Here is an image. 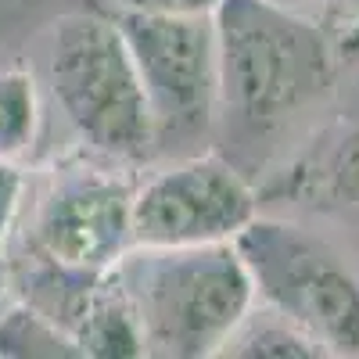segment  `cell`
<instances>
[{"mask_svg": "<svg viewBox=\"0 0 359 359\" xmlns=\"http://www.w3.org/2000/svg\"><path fill=\"white\" fill-rule=\"evenodd\" d=\"M155 359H212L255 306L252 277L233 241L147 248L133 245L111 266Z\"/></svg>", "mask_w": 359, "mask_h": 359, "instance_id": "obj_1", "label": "cell"}, {"mask_svg": "<svg viewBox=\"0 0 359 359\" xmlns=\"http://www.w3.org/2000/svg\"><path fill=\"white\" fill-rule=\"evenodd\" d=\"M133 191L104 169H54L40 187L22 248L29 291L22 302L43 309L69 331V320L101 277L133 248Z\"/></svg>", "mask_w": 359, "mask_h": 359, "instance_id": "obj_2", "label": "cell"}, {"mask_svg": "<svg viewBox=\"0 0 359 359\" xmlns=\"http://www.w3.org/2000/svg\"><path fill=\"white\" fill-rule=\"evenodd\" d=\"M219 104L248 123H273L334 79L338 43L287 0H219L212 11Z\"/></svg>", "mask_w": 359, "mask_h": 359, "instance_id": "obj_3", "label": "cell"}, {"mask_svg": "<svg viewBox=\"0 0 359 359\" xmlns=\"http://www.w3.org/2000/svg\"><path fill=\"white\" fill-rule=\"evenodd\" d=\"M47 79L57 108L94 151L137 162L158 140L144 83L115 18L97 11L57 18L47 47Z\"/></svg>", "mask_w": 359, "mask_h": 359, "instance_id": "obj_4", "label": "cell"}, {"mask_svg": "<svg viewBox=\"0 0 359 359\" xmlns=\"http://www.w3.org/2000/svg\"><path fill=\"white\" fill-rule=\"evenodd\" d=\"M233 248L255 302L302 327L323 355L359 359V277L331 245L294 223L255 216Z\"/></svg>", "mask_w": 359, "mask_h": 359, "instance_id": "obj_5", "label": "cell"}, {"mask_svg": "<svg viewBox=\"0 0 359 359\" xmlns=\"http://www.w3.org/2000/svg\"><path fill=\"white\" fill-rule=\"evenodd\" d=\"M147 104L155 133L201 130L219 104V62L212 15L115 11Z\"/></svg>", "mask_w": 359, "mask_h": 359, "instance_id": "obj_6", "label": "cell"}, {"mask_svg": "<svg viewBox=\"0 0 359 359\" xmlns=\"http://www.w3.org/2000/svg\"><path fill=\"white\" fill-rule=\"evenodd\" d=\"M255 216L259 201L248 180L219 155H194L133 191V245H223Z\"/></svg>", "mask_w": 359, "mask_h": 359, "instance_id": "obj_7", "label": "cell"}, {"mask_svg": "<svg viewBox=\"0 0 359 359\" xmlns=\"http://www.w3.org/2000/svg\"><path fill=\"white\" fill-rule=\"evenodd\" d=\"M69 334L83 355H97V359H140L144 355L140 327L133 320L126 294L111 280V273L86 291V298L69 320Z\"/></svg>", "mask_w": 359, "mask_h": 359, "instance_id": "obj_8", "label": "cell"}, {"mask_svg": "<svg viewBox=\"0 0 359 359\" xmlns=\"http://www.w3.org/2000/svg\"><path fill=\"white\" fill-rule=\"evenodd\" d=\"M219 355L233 359H323V348L291 320L255 302L248 316L237 323V331L223 345Z\"/></svg>", "mask_w": 359, "mask_h": 359, "instance_id": "obj_9", "label": "cell"}, {"mask_svg": "<svg viewBox=\"0 0 359 359\" xmlns=\"http://www.w3.org/2000/svg\"><path fill=\"white\" fill-rule=\"evenodd\" d=\"M0 355L69 359V355H83V352L57 320H50L47 313H40L29 302H18V306L0 309Z\"/></svg>", "mask_w": 359, "mask_h": 359, "instance_id": "obj_10", "label": "cell"}, {"mask_svg": "<svg viewBox=\"0 0 359 359\" xmlns=\"http://www.w3.org/2000/svg\"><path fill=\"white\" fill-rule=\"evenodd\" d=\"M40 133V94L25 69L0 72V162L18 165Z\"/></svg>", "mask_w": 359, "mask_h": 359, "instance_id": "obj_11", "label": "cell"}, {"mask_svg": "<svg viewBox=\"0 0 359 359\" xmlns=\"http://www.w3.org/2000/svg\"><path fill=\"white\" fill-rule=\"evenodd\" d=\"M306 176V191L320 205H359V126L345 130Z\"/></svg>", "mask_w": 359, "mask_h": 359, "instance_id": "obj_12", "label": "cell"}, {"mask_svg": "<svg viewBox=\"0 0 359 359\" xmlns=\"http://www.w3.org/2000/svg\"><path fill=\"white\" fill-rule=\"evenodd\" d=\"M25 194V176L18 165L0 162V309L11 306V241Z\"/></svg>", "mask_w": 359, "mask_h": 359, "instance_id": "obj_13", "label": "cell"}, {"mask_svg": "<svg viewBox=\"0 0 359 359\" xmlns=\"http://www.w3.org/2000/svg\"><path fill=\"white\" fill-rule=\"evenodd\" d=\"M219 0H118V11H165V15H212Z\"/></svg>", "mask_w": 359, "mask_h": 359, "instance_id": "obj_14", "label": "cell"}, {"mask_svg": "<svg viewBox=\"0 0 359 359\" xmlns=\"http://www.w3.org/2000/svg\"><path fill=\"white\" fill-rule=\"evenodd\" d=\"M334 43H338V57H345V62H359V18L345 22L341 36Z\"/></svg>", "mask_w": 359, "mask_h": 359, "instance_id": "obj_15", "label": "cell"}, {"mask_svg": "<svg viewBox=\"0 0 359 359\" xmlns=\"http://www.w3.org/2000/svg\"><path fill=\"white\" fill-rule=\"evenodd\" d=\"M323 4L334 8V11H341L345 22H348V18H359V0H323Z\"/></svg>", "mask_w": 359, "mask_h": 359, "instance_id": "obj_16", "label": "cell"}]
</instances>
